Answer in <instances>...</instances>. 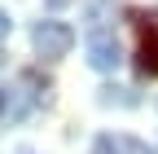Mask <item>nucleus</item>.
<instances>
[{"label":"nucleus","mask_w":158,"mask_h":154,"mask_svg":"<svg viewBox=\"0 0 158 154\" xmlns=\"http://www.w3.org/2000/svg\"><path fill=\"white\" fill-rule=\"evenodd\" d=\"M9 27H13V22H9V13L0 9V40H5V35H9Z\"/></svg>","instance_id":"nucleus-7"},{"label":"nucleus","mask_w":158,"mask_h":154,"mask_svg":"<svg viewBox=\"0 0 158 154\" xmlns=\"http://www.w3.org/2000/svg\"><path fill=\"white\" fill-rule=\"evenodd\" d=\"M136 71H141L145 79H158V18H154V27H145V35H141V49H136Z\"/></svg>","instance_id":"nucleus-4"},{"label":"nucleus","mask_w":158,"mask_h":154,"mask_svg":"<svg viewBox=\"0 0 158 154\" xmlns=\"http://www.w3.org/2000/svg\"><path fill=\"white\" fill-rule=\"evenodd\" d=\"M48 5H53V9H62V5H66V0H48Z\"/></svg>","instance_id":"nucleus-8"},{"label":"nucleus","mask_w":158,"mask_h":154,"mask_svg":"<svg viewBox=\"0 0 158 154\" xmlns=\"http://www.w3.org/2000/svg\"><path fill=\"white\" fill-rule=\"evenodd\" d=\"M88 13V62L92 71H114L123 62V49H118V35H114V0H88L84 5Z\"/></svg>","instance_id":"nucleus-1"},{"label":"nucleus","mask_w":158,"mask_h":154,"mask_svg":"<svg viewBox=\"0 0 158 154\" xmlns=\"http://www.w3.org/2000/svg\"><path fill=\"white\" fill-rule=\"evenodd\" d=\"M101 106H136V97H132V88L106 84V88H101Z\"/></svg>","instance_id":"nucleus-6"},{"label":"nucleus","mask_w":158,"mask_h":154,"mask_svg":"<svg viewBox=\"0 0 158 154\" xmlns=\"http://www.w3.org/2000/svg\"><path fill=\"white\" fill-rule=\"evenodd\" d=\"M40 101H48V84L40 88L35 75H22V79H13V84H0V119L5 123H22Z\"/></svg>","instance_id":"nucleus-2"},{"label":"nucleus","mask_w":158,"mask_h":154,"mask_svg":"<svg viewBox=\"0 0 158 154\" xmlns=\"http://www.w3.org/2000/svg\"><path fill=\"white\" fill-rule=\"evenodd\" d=\"M92 150L97 154H149V145H141L136 137H127V132H101Z\"/></svg>","instance_id":"nucleus-5"},{"label":"nucleus","mask_w":158,"mask_h":154,"mask_svg":"<svg viewBox=\"0 0 158 154\" xmlns=\"http://www.w3.org/2000/svg\"><path fill=\"white\" fill-rule=\"evenodd\" d=\"M31 44H35V53L44 57V62H57V57H66L75 49V31L66 22H57V18H44V22H35V31H31Z\"/></svg>","instance_id":"nucleus-3"}]
</instances>
